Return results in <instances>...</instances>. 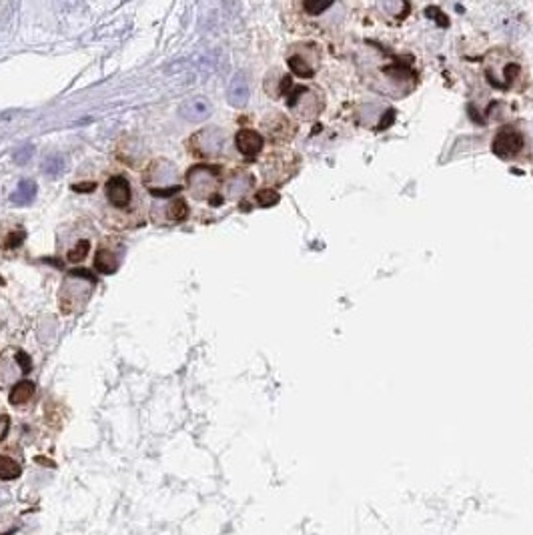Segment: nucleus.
Here are the masks:
<instances>
[{
	"label": "nucleus",
	"mask_w": 533,
	"mask_h": 535,
	"mask_svg": "<svg viewBox=\"0 0 533 535\" xmlns=\"http://www.w3.org/2000/svg\"><path fill=\"white\" fill-rule=\"evenodd\" d=\"M147 199L138 181L126 171H110L101 183L99 221L113 231H131L147 223Z\"/></svg>",
	"instance_id": "obj_1"
},
{
	"label": "nucleus",
	"mask_w": 533,
	"mask_h": 535,
	"mask_svg": "<svg viewBox=\"0 0 533 535\" xmlns=\"http://www.w3.org/2000/svg\"><path fill=\"white\" fill-rule=\"evenodd\" d=\"M97 279L90 271L79 269V271H69L63 279L60 291H58V307L65 315H74L81 313L88 305L90 297L95 293Z\"/></svg>",
	"instance_id": "obj_2"
},
{
	"label": "nucleus",
	"mask_w": 533,
	"mask_h": 535,
	"mask_svg": "<svg viewBox=\"0 0 533 535\" xmlns=\"http://www.w3.org/2000/svg\"><path fill=\"white\" fill-rule=\"evenodd\" d=\"M142 187L158 199H167L174 192H181L183 185L179 181L177 165L169 158H153L142 171Z\"/></svg>",
	"instance_id": "obj_3"
},
{
	"label": "nucleus",
	"mask_w": 533,
	"mask_h": 535,
	"mask_svg": "<svg viewBox=\"0 0 533 535\" xmlns=\"http://www.w3.org/2000/svg\"><path fill=\"white\" fill-rule=\"evenodd\" d=\"M221 187H223V174L219 167L197 163L187 173V189L190 190V197L197 201H206L211 205H217L219 203L217 195Z\"/></svg>",
	"instance_id": "obj_4"
},
{
	"label": "nucleus",
	"mask_w": 533,
	"mask_h": 535,
	"mask_svg": "<svg viewBox=\"0 0 533 535\" xmlns=\"http://www.w3.org/2000/svg\"><path fill=\"white\" fill-rule=\"evenodd\" d=\"M90 249H92V229L86 223H79V235H76V224H72V227H65L63 237H58V251L69 263H83L88 257Z\"/></svg>",
	"instance_id": "obj_5"
},
{
	"label": "nucleus",
	"mask_w": 533,
	"mask_h": 535,
	"mask_svg": "<svg viewBox=\"0 0 533 535\" xmlns=\"http://www.w3.org/2000/svg\"><path fill=\"white\" fill-rule=\"evenodd\" d=\"M224 131L219 126H206L187 140V149L197 158H219L224 149Z\"/></svg>",
	"instance_id": "obj_6"
},
{
	"label": "nucleus",
	"mask_w": 533,
	"mask_h": 535,
	"mask_svg": "<svg viewBox=\"0 0 533 535\" xmlns=\"http://www.w3.org/2000/svg\"><path fill=\"white\" fill-rule=\"evenodd\" d=\"M124 253H126V249L121 239H117V237L103 239L97 245V251H95V263H92L95 271L103 273V275H113L121 267Z\"/></svg>",
	"instance_id": "obj_7"
},
{
	"label": "nucleus",
	"mask_w": 533,
	"mask_h": 535,
	"mask_svg": "<svg viewBox=\"0 0 533 535\" xmlns=\"http://www.w3.org/2000/svg\"><path fill=\"white\" fill-rule=\"evenodd\" d=\"M189 205L183 197H172L169 203L153 211V221L158 224H177L187 221Z\"/></svg>",
	"instance_id": "obj_8"
},
{
	"label": "nucleus",
	"mask_w": 533,
	"mask_h": 535,
	"mask_svg": "<svg viewBox=\"0 0 533 535\" xmlns=\"http://www.w3.org/2000/svg\"><path fill=\"white\" fill-rule=\"evenodd\" d=\"M523 149V138L514 126H505L498 133L493 140V153L501 158H514Z\"/></svg>",
	"instance_id": "obj_9"
},
{
	"label": "nucleus",
	"mask_w": 533,
	"mask_h": 535,
	"mask_svg": "<svg viewBox=\"0 0 533 535\" xmlns=\"http://www.w3.org/2000/svg\"><path fill=\"white\" fill-rule=\"evenodd\" d=\"M211 103L205 97H190L185 103L179 106V113L183 119L190 122H203L211 117Z\"/></svg>",
	"instance_id": "obj_10"
},
{
	"label": "nucleus",
	"mask_w": 533,
	"mask_h": 535,
	"mask_svg": "<svg viewBox=\"0 0 533 535\" xmlns=\"http://www.w3.org/2000/svg\"><path fill=\"white\" fill-rule=\"evenodd\" d=\"M235 145H237V151L243 156L255 158L263 149V137H261V133L253 131V129H241L235 137Z\"/></svg>",
	"instance_id": "obj_11"
},
{
	"label": "nucleus",
	"mask_w": 533,
	"mask_h": 535,
	"mask_svg": "<svg viewBox=\"0 0 533 535\" xmlns=\"http://www.w3.org/2000/svg\"><path fill=\"white\" fill-rule=\"evenodd\" d=\"M26 239V231L20 223L0 224V249L2 251H15Z\"/></svg>",
	"instance_id": "obj_12"
},
{
	"label": "nucleus",
	"mask_w": 533,
	"mask_h": 535,
	"mask_svg": "<svg viewBox=\"0 0 533 535\" xmlns=\"http://www.w3.org/2000/svg\"><path fill=\"white\" fill-rule=\"evenodd\" d=\"M227 99L229 103L237 108H241L249 101V83H247V76L243 72H237L231 83H229V90H227Z\"/></svg>",
	"instance_id": "obj_13"
},
{
	"label": "nucleus",
	"mask_w": 533,
	"mask_h": 535,
	"mask_svg": "<svg viewBox=\"0 0 533 535\" xmlns=\"http://www.w3.org/2000/svg\"><path fill=\"white\" fill-rule=\"evenodd\" d=\"M251 187H253V176L249 173H237L231 174V176L227 179L224 190H227V197H229V199H239L247 190H251Z\"/></svg>",
	"instance_id": "obj_14"
},
{
	"label": "nucleus",
	"mask_w": 533,
	"mask_h": 535,
	"mask_svg": "<svg viewBox=\"0 0 533 535\" xmlns=\"http://www.w3.org/2000/svg\"><path fill=\"white\" fill-rule=\"evenodd\" d=\"M36 197V183L35 181H31V179H24V181H20L18 183V187L13 192V197H10V201L18 205V207H24V205H31L33 201H35Z\"/></svg>",
	"instance_id": "obj_15"
},
{
	"label": "nucleus",
	"mask_w": 533,
	"mask_h": 535,
	"mask_svg": "<svg viewBox=\"0 0 533 535\" xmlns=\"http://www.w3.org/2000/svg\"><path fill=\"white\" fill-rule=\"evenodd\" d=\"M33 395H35V383L33 381H20V383H17L13 387V391L8 395V401L13 405H24V403H28L33 399Z\"/></svg>",
	"instance_id": "obj_16"
},
{
	"label": "nucleus",
	"mask_w": 533,
	"mask_h": 535,
	"mask_svg": "<svg viewBox=\"0 0 533 535\" xmlns=\"http://www.w3.org/2000/svg\"><path fill=\"white\" fill-rule=\"evenodd\" d=\"M287 63H289V67H291V70L297 74V76L307 79V76H311V74L315 72V67L311 65V60L305 56V54H303V52L295 51L293 54H289Z\"/></svg>",
	"instance_id": "obj_17"
},
{
	"label": "nucleus",
	"mask_w": 533,
	"mask_h": 535,
	"mask_svg": "<svg viewBox=\"0 0 533 535\" xmlns=\"http://www.w3.org/2000/svg\"><path fill=\"white\" fill-rule=\"evenodd\" d=\"M22 473L20 463L15 461L10 455H0V479L2 481H13Z\"/></svg>",
	"instance_id": "obj_18"
},
{
	"label": "nucleus",
	"mask_w": 533,
	"mask_h": 535,
	"mask_svg": "<svg viewBox=\"0 0 533 535\" xmlns=\"http://www.w3.org/2000/svg\"><path fill=\"white\" fill-rule=\"evenodd\" d=\"M63 169H65L63 156H49L44 160V165H42V171L47 174H51V176H58V174L63 173Z\"/></svg>",
	"instance_id": "obj_19"
},
{
	"label": "nucleus",
	"mask_w": 533,
	"mask_h": 535,
	"mask_svg": "<svg viewBox=\"0 0 533 535\" xmlns=\"http://www.w3.org/2000/svg\"><path fill=\"white\" fill-rule=\"evenodd\" d=\"M257 203L261 207H273L279 203V195L275 190H261L257 192Z\"/></svg>",
	"instance_id": "obj_20"
},
{
	"label": "nucleus",
	"mask_w": 533,
	"mask_h": 535,
	"mask_svg": "<svg viewBox=\"0 0 533 535\" xmlns=\"http://www.w3.org/2000/svg\"><path fill=\"white\" fill-rule=\"evenodd\" d=\"M33 153H35V147H33V145H22L20 149L15 151V160H17L18 165H24L26 160H31Z\"/></svg>",
	"instance_id": "obj_21"
},
{
	"label": "nucleus",
	"mask_w": 533,
	"mask_h": 535,
	"mask_svg": "<svg viewBox=\"0 0 533 535\" xmlns=\"http://www.w3.org/2000/svg\"><path fill=\"white\" fill-rule=\"evenodd\" d=\"M329 6H331V2H307V4H305V10H307V13H313V15H319V13L327 10Z\"/></svg>",
	"instance_id": "obj_22"
},
{
	"label": "nucleus",
	"mask_w": 533,
	"mask_h": 535,
	"mask_svg": "<svg viewBox=\"0 0 533 535\" xmlns=\"http://www.w3.org/2000/svg\"><path fill=\"white\" fill-rule=\"evenodd\" d=\"M8 427H10V419H8V415L4 413V411H0V439H4V437H6Z\"/></svg>",
	"instance_id": "obj_23"
},
{
	"label": "nucleus",
	"mask_w": 533,
	"mask_h": 535,
	"mask_svg": "<svg viewBox=\"0 0 533 535\" xmlns=\"http://www.w3.org/2000/svg\"><path fill=\"white\" fill-rule=\"evenodd\" d=\"M2 283H4V281H2V279H0V285H2Z\"/></svg>",
	"instance_id": "obj_24"
}]
</instances>
